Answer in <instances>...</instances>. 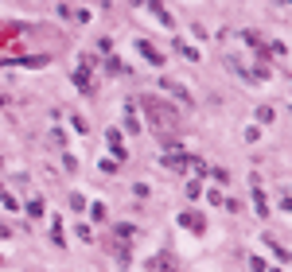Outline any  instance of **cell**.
<instances>
[{
  "label": "cell",
  "mask_w": 292,
  "mask_h": 272,
  "mask_svg": "<svg viewBox=\"0 0 292 272\" xmlns=\"http://www.w3.org/2000/svg\"><path fill=\"white\" fill-rule=\"evenodd\" d=\"M136 51H140V55H144L148 62H156V66H160V62H164V55H160V51H156V47H152V43H148V39H136Z\"/></svg>",
  "instance_id": "1"
},
{
  "label": "cell",
  "mask_w": 292,
  "mask_h": 272,
  "mask_svg": "<svg viewBox=\"0 0 292 272\" xmlns=\"http://www.w3.org/2000/svg\"><path fill=\"white\" fill-rule=\"evenodd\" d=\"M109 144H113V156H125V148H121V136H117V132H109Z\"/></svg>",
  "instance_id": "2"
},
{
  "label": "cell",
  "mask_w": 292,
  "mask_h": 272,
  "mask_svg": "<svg viewBox=\"0 0 292 272\" xmlns=\"http://www.w3.org/2000/svg\"><path fill=\"white\" fill-rule=\"evenodd\" d=\"M28 214L31 218H43V202H28Z\"/></svg>",
  "instance_id": "3"
}]
</instances>
